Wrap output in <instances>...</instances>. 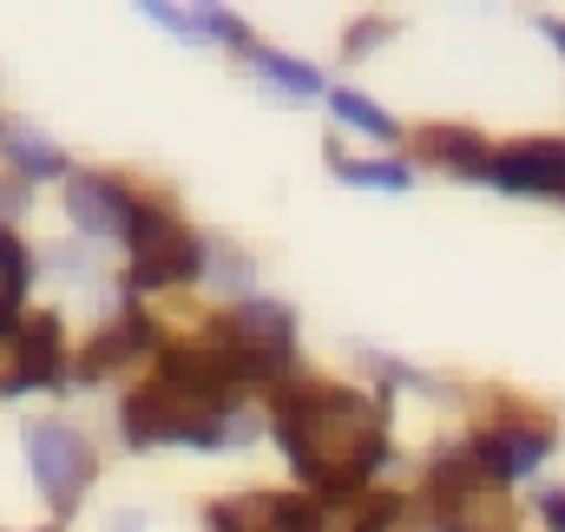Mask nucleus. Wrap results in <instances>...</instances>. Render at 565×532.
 Returning <instances> with one entry per match:
<instances>
[{
  "instance_id": "nucleus-19",
  "label": "nucleus",
  "mask_w": 565,
  "mask_h": 532,
  "mask_svg": "<svg viewBox=\"0 0 565 532\" xmlns=\"http://www.w3.org/2000/svg\"><path fill=\"white\" fill-rule=\"evenodd\" d=\"M329 164H335L349 184H369V191H408V184H415V171H408L402 158H369V164H349V158L329 145Z\"/></svg>"
},
{
  "instance_id": "nucleus-20",
  "label": "nucleus",
  "mask_w": 565,
  "mask_h": 532,
  "mask_svg": "<svg viewBox=\"0 0 565 532\" xmlns=\"http://www.w3.org/2000/svg\"><path fill=\"white\" fill-rule=\"evenodd\" d=\"M20 289H26V251L0 231V322L13 316V302H20Z\"/></svg>"
},
{
  "instance_id": "nucleus-6",
  "label": "nucleus",
  "mask_w": 565,
  "mask_h": 532,
  "mask_svg": "<svg viewBox=\"0 0 565 532\" xmlns=\"http://www.w3.org/2000/svg\"><path fill=\"white\" fill-rule=\"evenodd\" d=\"M26 467H33V480H40V493L53 507H73L86 493V480H93V447L73 427L40 421V427H26Z\"/></svg>"
},
{
  "instance_id": "nucleus-16",
  "label": "nucleus",
  "mask_w": 565,
  "mask_h": 532,
  "mask_svg": "<svg viewBox=\"0 0 565 532\" xmlns=\"http://www.w3.org/2000/svg\"><path fill=\"white\" fill-rule=\"evenodd\" d=\"M145 342H151V329H145L139 316H126V322H113L106 336H93V349H86V362H79V375H93V382H99V375H113V369H119L126 355H139Z\"/></svg>"
},
{
  "instance_id": "nucleus-17",
  "label": "nucleus",
  "mask_w": 565,
  "mask_h": 532,
  "mask_svg": "<svg viewBox=\"0 0 565 532\" xmlns=\"http://www.w3.org/2000/svg\"><path fill=\"white\" fill-rule=\"evenodd\" d=\"M329 106H335V119H342V126H355L362 138H402V126H395L369 93H355V86H335V93H329Z\"/></svg>"
},
{
  "instance_id": "nucleus-15",
  "label": "nucleus",
  "mask_w": 565,
  "mask_h": 532,
  "mask_svg": "<svg viewBox=\"0 0 565 532\" xmlns=\"http://www.w3.org/2000/svg\"><path fill=\"white\" fill-rule=\"evenodd\" d=\"M250 53V73H264L277 93H289V99H316L322 93V73L309 66V60H289V53H277V46H244Z\"/></svg>"
},
{
  "instance_id": "nucleus-13",
  "label": "nucleus",
  "mask_w": 565,
  "mask_h": 532,
  "mask_svg": "<svg viewBox=\"0 0 565 532\" xmlns=\"http://www.w3.org/2000/svg\"><path fill=\"white\" fill-rule=\"evenodd\" d=\"M415 151H422L427 164L454 171V178H487L493 171V145L480 132H460V126H427V132H415Z\"/></svg>"
},
{
  "instance_id": "nucleus-8",
  "label": "nucleus",
  "mask_w": 565,
  "mask_h": 532,
  "mask_svg": "<svg viewBox=\"0 0 565 532\" xmlns=\"http://www.w3.org/2000/svg\"><path fill=\"white\" fill-rule=\"evenodd\" d=\"M467 454L480 460V474H493L500 487H513V480L540 474V460L553 454V434L546 427H526V421H500V427H480L467 440Z\"/></svg>"
},
{
  "instance_id": "nucleus-23",
  "label": "nucleus",
  "mask_w": 565,
  "mask_h": 532,
  "mask_svg": "<svg viewBox=\"0 0 565 532\" xmlns=\"http://www.w3.org/2000/svg\"><path fill=\"white\" fill-rule=\"evenodd\" d=\"M540 26H546V40H553V46L565 53V20H540Z\"/></svg>"
},
{
  "instance_id": "nucleus-1",
  "label": "nucleus",
  "mask_w": 565,
  "mask_h": 532,
  "mask_svg": "<svg viewBox=\"0 0 565 532\" xmlns=\"http://www.w3.org/2000/svg\"><path fill=\"white\" fill-rule=\"evenodd\" d=\"M270 427H277L289 467H296L322 500L362 493V480L388 460L382 401L355 395V389H335V382H282Z\"/></svg>"
},
{
  "instance_id": "nucleus-11",
  "label": "nucleus",
  "mask_w": 565,
  "mask_h": 532,
  "mask_svg": "<svg viewBox=\"0 0 565 532\" xmlns=\"http://www.w3.org/2000/svg\"><path fill=\"white\" fill-rule=\"evenodd\" d=\"M402 500L388 493H349V500H302V532H388Z\"/></svg>"
},
{
  "instance_id": "nucleus-3",
  "label": "nucleus",
  "mask_w": 565,
  "mask_h": 532,
  "mask_svg": "<svg viewBox=\"0 0 565 532\" xmlns=\"http://www.w3.org/2000/svg\"><path fill=\"white\" fill-rule=\"evenodd\" d=\"M204 355L217 362V375L237 395L244 389H264V382L289 375V362H296V316L282 302H270V296H244L231 316L211 322Z\"/></svg>"
},
{
  "instance_id": "nucleus-2",
  "label": "nucleus",
  "mask_w": 565,
  "mask_h": 532,
  "mask_svg": "<svg viewBox=\"0 0 565 532\" xmlns=\"http://www.w3.org/2000/svg\"><path fill=\"white\" fill-rule=\"evenodd\" d=\"M237 389L217 375V362L204 349H164L158 375L126 395V440L132 447H164V440H191V447H224L231 434H244L237 421Z\"/></svg>"
},
{
  "instance_id": "nucleus-14",
  "label": "nucleus",
  "mask_w": 565,
  "mask_h": 532,
  "mask_svg": "<svg viewBox=\"0 0 565 532\" xmlns=\"http://www.w3.org/2000/svg\"><path fill=\"white\" fill-rule=\"evenodd\" d=\"M145 20L184 33V40H231V46H250L244 40V20L224 13V7H164V0H145Z\"/></svg>"
},
{
  "instance_id": "nucleus-22",
  "label": "nucleus",
  "mask_w": 565,
  "mask_h": 532,
  "mask_svg": "<svg viewBox=\"0 0 565 532\" xmlns=\"http://www.w3.org/2000/svg\"><path fill=\"white\" fill-rule=\"evenodd\" d=\"M540 520L553 532H565V487H553V493H540Z\"/></svg>"
},
{
  "instance_id": "nucleus-10",
  "label": "nucleus",
  "mask_w": 565,
  "mask_h": 532,
  "mask_svg": "<svg viewBox=\"0 0 565 532\" xmlns=\"http://www.w3.org/2000/svg\"><path fill=\"white\" fill-rule=\"evenodd\" d=\"M66 211H73V224H79L86 237H126L132 217H139V204H132L113 178H73V184H66Z\"/></svg>"
},
{
  "instance_id": "nucleus-18",
  "label": "nucleus",
  "mask_w": 565,
  "mask_h": 532,
  "mask_svg": "<svg viewBox=\"0 0 565 532\" xmlns=\"http://www.w3.org/2000/svg\"><path fill=\"white\" fill-rule=\"evenodd\" d=\"M7 145V158L20 164V178H60L66 171V158H60V145H46L40 132H26V126H13V132L0 138Z\"/></svg>"
},
{
  "instance_id": "nucleus-21",
  "label": "nucleus",
  "mask_w": 565,
  "mask_h": 532,
  "mask_svg": "<svg viewBox=\"0 0 565 532\" xmlns=\"http://www.w3.org/2000/svg\"><path fill=\"white\" fill-rule=\"evenodd\" d=\"M382 40H388V20H362V26L349 33V60H362V53H369V46H382Z\"/></svg>"
},
{
  "instance_id": "nucleus-12",
  "label": "nucleus",
  "mask_w": 565,
  "mask_h": 532,
  "mask_svg": "<svg viewBox=\"0 0 565 532\" xmlns=\"http://www.w3.org/2000/svg\"><path fill=\"white\" fill-rule=\"evenodd\" d=\"M211 532H302V500L289 493H244V500H217Z\"/></svg>"
},
{
  "instance_id": "nucleus-9",
  "label": "nucleus",
  "mask_w": 565,
  "mask_h": 532,
  "mask_svg": "<svg viewBox=\"0 0 565 532\" xmlns=\"http://www.w3.org/2000/svg\"><path fill=\"white\" fill-rule=\"evenodd\" d=\"M500 191H526V198H565V138H520L507 151H493L487 171Z\"/></svg>"
},
{
  "instance_id": "nucleus-4",
  "label": "nucleus",
  "mask_w": 565,
  "mask_h": 532,
  "mask_svg": "<svg viewBox=\"0 0 565 532\" xmlns=\"http://www.w3.org/2000/svg\"><path fill=\"white\" fill-rule=\"evenodd\" d=\"M427 500H434V532H520V507L507 500V487L493 474H480V460L467 447L434 460Z\"/></svg>"
},
{
  "instance_id": "nucleus-7",
  "label": "nucleus",
  "mask_w": 565,
  "mask_h": 532,
  "mask_svg": "<svg viewBox=\"0 0 565 532\" xmlns=\"http://www.w3.org/2000/svg\"><path fill=\"white\" fill-rule=\"evenodd\" d=\"M60 382V322L53 316H26V322H0V395Z\"/></svg>"
},
{
  "instance_id": "nucleus-5",
  "label": "nucleus",
  "mask_w": 565,
  "mask_h": 532,
  "mask_svg": "<svg viewBox=\"0 0 565 532\" xmlns=\"http://www.w3.org/2000/svg\"><path fill=\"white\" fill-rule=\"evenodd\" d=\"M126 244H132V269H126L132 289H171V283H191V276L204 269V244H198L178 217H164V211H151V204H139Z\"/></svg>"
}]
</instances>
